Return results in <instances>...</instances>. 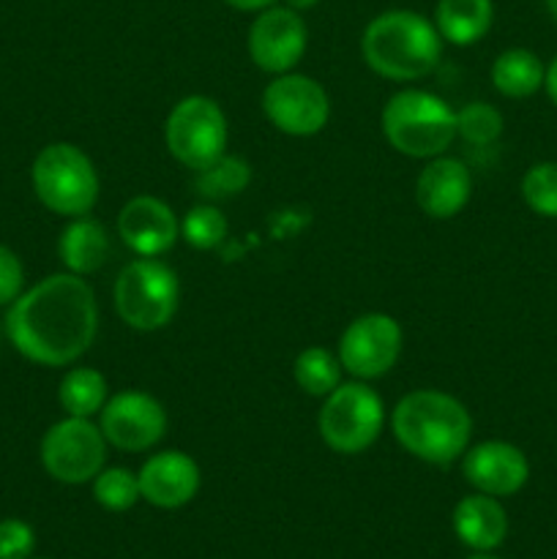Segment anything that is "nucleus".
<instances>
[{
  "mask_svg": "<svg viewBox=\"0 0 557 559\" xmlns=\"http://www.w3.org/2000/svg\"><path fill=\"white\" fill-rule=\"evenodd\" d=\"M489 76L495 91L502 93L506 98H528L544 87L546 66L530 49L513 47L497 55Z\"/></svg>",
  "mask_w": 557,
  "mask_h": 559,
  "instance_id": "21",
  "label": "nucleus"
},
{
  "mask_svg": "<svg viewBox=\"0 0 557 559\" xmlns=\"http://www.w3.org/2000/svg\"><path fill=\"white\" fill-rule=\"evenodd\" d=\"M107 377L91 366H76L66 371L58 388V402L71 418H93L107 404Z\"/></svg>",
  "mask_w": 557,
  "mask_h": 559,
  "instance_id": "22",
  "label": "nucleus"
},
{
  "mask_svg": "<svg viewBox=\"0 0 557 559\" xmlns=\"http://www.w3.org/2000/svg\"><path fill=\"white\" fill-rule=\"evenodd\" d=\"M467 559H497V557H491V555H486V551H481V555H473V557H467Z\"/></svg>",
  "mask_w": 557,
  "mask_h": 559,
  "instance_id": "35",
  "label": "nucleus"
},
{
  "mask_svg": "<svg viewBox=\"0 0 557 559\" xmlns=\"http://www.w3.org/2000/svg\"><path fill=\"white\" fill-rule=\"evenodd\" d=\"M227 115L213 98L186 96L169 109L164 123V145L183 167L205 169L227 153Z\"/></svg>",
  "mask_w": 557,
  "mask_h": 559,
  "instance_id": "8",
  "label": "nucleus"
},
{
  "mask_svg": "<svg viewBox=\"0 0 557 559\" xmlns=\"http://www.w3.org/2000/svg\"><path fill=\"white\" fill-rule=\"evenodd\" d=\"M42 464L49 478L80 486L96 478L107 464V440L91 418H63L42 437Z\"/></svg>",
  "mask_w": 557,
  "mask_h": 559,
  "instance_id": "9",
  "label": "nucleus"
},
{
  "mask_svg": "<svg viewBox=\"0 0 557 559\" xmlns=\"http://www.w3.org/2000/svg\"><path fill=\"white\" fill-rule=\"evenodd\" d=\"M3 331L11 347L31 364L71 366L96 342V295L76 273H52L9 306Z\"/></svg>",
  "mask_w": 557,
  "mask_h": 559,
  "instance_id": "1",
  "label": "nucleus"
},
{
  "mask_svg": "<svg viewBox=\"0 0 557 559\" xmlns=\"http://www.w3.org/2000/svg\"><path fill=\"white\" fill-rule=\"evenodd\" d=\"M388 145L410 158L442 156L457 140V112L440 96L418 87L393 93L380 115Z\"/></svg>",
  "mask_w": 557,
  "mask_h": 559,
  "instance_id": "4",
  "label": "nucleus"
},
{
  "mask_svg": "<svg viewBox=\"0 0 557 559\" xmlns=\"http://www.w3.org/2000/svg\"><path fill=\"white\" fill-rule=\"evenodd\" d=\"M342 360L325 347H306L293 364V377L300 391L317 399H325L328 393L336 391L342 385Z\"/></svg>",
  "mask_w": 557,
  "mask_h": 559,
  "instance_id": "24",
  "label": "nucleus"
},
{
  "mask_svg": "<svg viewBox=\"0 0 557 559\" xmlns=\"http://www.w3.org/2000/svg\"><path fill=\"white\" fill-rule=\"evenodd\" d=\"M464 480L489 497H511L530 480V462L522 448L506 440H486L467 448L462 456Z\"/></svg>",
  "mask_w": 557,
  "mask_h": 559,
  "instance_id": "14",
  "label": "nucleus"
},
{
  "mask_svg": "<svg viewBox=\"0 0 557 559\" xmlns=\"http://www.w3.org/2000/svg\"><path fill=\"white\" fill-rule=\"evenodd\" d=\"M229 224L227 216L218 211L213 202H202V205H194L180 222V238L197 251H211L218 249V246L227 240Z\"/></svg>",
  "mask_w": 557,
  "mask_h": 559,
  "instance_id": "25",
  "label": "nucleus"
},
{
  "mask_svg": "<svg viewBox=\"0 0 557 559\" xmlns=\"http://www.w3.org/2000/svg\"><path fill=\"white\" fill-rule=\"evenodd\" d=\"M453 533L473 551H491L506 540L508 513L497 497L475 495L462 497L453 508Z\"/></svg>",
  "mask_w": 557,
  "mask_h": 559,
  "instance_id": "18",
  "label": "nucleus"
},
{
  "mask_svg": "<svg viewBox=\"0 0 557 559\" xmlns=\"http://www.w3.org/2000/svg\"><path fill=\"white\" fill-rule=\"evenodd\" d=\"M495 3L491 0H440L435 9V27L442 41L470 47L491 31Z\"/></svg>",
  "mask_w": 557,
  "mask_h": 559,
  "instance_id": "20",
  "label": "nucleus"
},
{
  "mask_svg": "<svg viewBox=\"0 0 557 559\" xmlns=\"http://www.w3.org/2000/svg\"><path fill=\"white\" fill-rule=\"evenodd\" d=\"M118 235L137 257H162L178 243L180 222L167 202L140 194L120 207Z\"/></svg>",
  "mask_w": 557,
  "mask_h": 559,
  "instance_id": "15",
  "label": "nucleus"
},
{
  "mask_svg": "<svg viewBox=\"0 0 557 559\" xmlns=\"http://www.w3.org/2000/svg\"><path fill=\"white\" fill-rule=\"evenodd\" d=\"M115 309L129 328L162 331L178 311V273L156 257H137L115 278Z\"/></svg>",
  "mask_w": 557,
  "mask_h": 559,
  "instance_id": "6",
  "label": "nucleus"
},
{
  "mask_svg": "<svg viewBox=\"0 0 557 559\" xmlns=\"http://www.w3.org/2000/svg\"><path fill=\"white\" fill-rule=\"evenodd\" d=\"M544 5H546V11H549V14L557 20V0H544Z\"/></svg>",
  "mask_w": 557,
  "mask_h": 559,
  "instance_id": "34",
  "label": "nucleus"
},
{
  "mask_svg": "<svg viewBox=\"0 0 557 559\" xmlns=\"http://www.w3.org/2000/svg\"><path fill=\"white\" fill-rule=\"evenodd\" d=\"M227 5H233V9L238 11H262L268 9V5H273L276 0H224Z\"/></svg>",
  "mask_w": 557,
  "mask_h": 559,
  "instance_id": "32",
  "label": "nucleus"
},
{
  "mask_svg": "<svg viewBox=\"0 0 557 559\" xmlns=\"http://www.w3.org/2000/svg\"><path fill=\"white\" fill-rule=\"evenodd\" d=\"M386 426V404L366 382H342L322 402L317 429L331 451L355 456L377 442Z\"/></svg>",
  "mask_w": 557,
  "mask_h": 559,
  "instance_id": "7",
  "label": "nucleus"
},
{
  "mask_svg": "<svg viewBox=\"0 0 557 559\" xmlns=\"http://www.w3.org/2000/svg\"><path fill=\"white\" fill-rule=\"evenodd\" d=\"M473 197V175L462 158H429L415 180V200L429 218H453Z\"/></svg>",
  "mask_w": 557,
  "mask_h": 559,
  "instance_id": "17",
  "label": "nucleus"
},
{
  "mask_svg": "<svg viewBox=\"0 0 557 559\" xmlns=\"http://www.w3.org/2000/svg\"><path fill=\"white\" fill-rule=\"evenodd\" d=\"M0 336H3V322H0Z\"/></svg>",
  "mask_w": 557,
  "mask_h": 559,
  "instance_id": "36",
  "label": "nucleus"
},
{
  "mask_svg": "<svg viewBox=\"0 0 557 559\" xmlns=\"http://www.w3.org/2000/svg\"><path fill=\"white\" fill-rule=\"evenodd\" d=\"M320 3V0H284V5H287V9H293V11H309V9H315V5Z\"/></svg>",
  "mask_w": 557,
  "mask_h": 559,
  "instance_id": "33",
  "label": "nucleus"
},
{
  "mask_svg": "<svg viewBox=\"0 0 557 559\" xmlns=\"http://www.w3.org/2000/svg\"><path fill=\"white\" fill-rule=\"evenodd\" d=\"M33 191L58 216H87L98 202V173L87 153L71 142H52L33 158Z\"/></svg>",
  "mask_w": 557,
  "mask_h": 559,
  "instance_id": "5",
  "label": "nucleus"
},
{
  "mask_svg": "<svg viewBox=\"0 0 557 559\" xmlns=\"http://www.w3.org/2000/svg\"><path fill=\"white\" fill-rule=\"evenodd\" d=\"M262 112L289 136H315L331 118V98L325 87L306 74H276L262 93Z\"/></svg>",
  "mask_w": 557,
  "mask_h": 559,
  "instance_id": "10",
  "label": "nucleus"
},
{
  "mask_svg": "<svg viewBox=\"0 0 557 559\" xmlns=\"http://www.w3.org/2000/svg\"><path fill=\"white\" fill-rule=\"evenodd\" d=\"M109 235L96 218L76 216L66 224L58 240V254L66 271L76 273V276H91V273L102 271L104 262L109 260Z\"/></svg>",
  "mask_w": 557,
  "mask_h": 559,
  "instance_id": "19",
  "label": "nucleus"
},
{
  "mask_svg": "<svg viewBox=\"0 0 557 559\" xmlns=\"http://www.w3.org/2000/svg\"><path fill=\"white\" fill-rule=\"evenodd\" d=\"M36 549V533L22 519L0 522V559H31Z\"/></svg>",
  "mask_w": 557,
  "mask_h": 559,
  "instance_id": "29",
  "label": "nucleus"
},
{
  "mask_svg": "<svg viewBox=\"0 0 557 559\" xmlns=\"http://www.w3.org/2000/svg\"><path fill=\"white\" fill-rule=\"evenodd\" d=\"M137 478H140L142 500L151 502L153 508H162V511L183 508L200 491V467L183 451L153 453L142 464Z\"/></svg>",
  "mask_w": 557,
  "mask_h": 559,
  "instance_id": "16",
  "label": "nucleus"
},
{
  "mask_svg": "<svg viewBox=\"0 0 557 559\" xmlns=\"http://www.w3.org/2000/svg\"><path fill=\"white\" fill-rule=\"evenodd\" d=\"M544 91H546V96H549V102L557 107V55H555V58H552V63L546 66Z\"/></svg>",
  "mask_w": 557,
  "mask_h": 559,
  "instance_id": "31",
  "label": "nucleus"
},
{
  "mask_svg": "<svg viewBox=\"0 0 557 559\" xmlns=\"http://www.w3.org/2000/svg\"><path fill=\"white\" fill-rule=\"evenodd\" d=\"M522 200L538 216L557 218V162H538L524 173Z\"/></svg>",
  "mask_w": 557,
  "mask_h": 559,
  "instance_id": "28",
  "label": "nucleus"
},
{
  "mask_svg": "<svg viewBox=\"0 0 557 559\" xmlns=\"http://www.w3.org/2000/svg\"><path fill=\"white\" fill-rule=\"evenodd\" d=\"M25 293V267L22 260L0 243V306H11Z\"/></svg>",
  "mask_w": 557,
  "mask_h": 559,
  "instance_id": "30",
  "label": "nucleus"
},
{
  "mask_svg": "<svg viewBox=\"0 0 557 559\" xmlns=\"http://www.w3.org/2000/svg\"><path fill=\"white\" fill-rule=\"evenodd\" d=\"M360 55L366 66L386 80H424L440 63L442 36L418 11H382L360 36Z\"/></svg>",
  "mask_w": 557,
  "mask_h": 559,
  "instance_id": "3",
  "label": "nucleus"
},
{
  "mask_svg": "<svg viewBox=\"0 0 557 559\" xmlns=\"http://www.w3.org/2000/svg\"><path fill=\"white\" fill-rule=\"evenodd\" d=\"M404 333L391 314H360L339 338V360L355 380H377L396 366Z\"/></svg>",
  "mask_w": 557,
  "mask_h": 559,
  "instance_id": "11",
  "label": "nucleus"
},
{
  "mask_svg": "<svg viewBox=\"0 0 557 559\" xmlns=\"http://www.w3.org/2000/svg\"><path fill=\"white\" fill-rule=\"evenodd\" d=\"M306 44H309V31L304 16L287 5H268L257 11L246 38L251 63L268 74L293 71L304 58Z\"/></svg>",
  "mask_w": 557,
  "mask_h": 559,
  "instance_id": "13",
  "label": "nucleus"
},
{
  "mask_svg": "<svg viewBox=\"0 0 557 559\" xmlns=\"http://www.w3.org/2000/svg\"><path fill=\"white\" fill-rule=\"evenodd\" d=\"M251 183V167L246 158L229 156L224 153L222 158H216L213 164H208L205 169H200L194 178V189L202 200L216 202V200H229V197H238L249 189Z\"/></svg>",
  "mask_w": 557,
  "mask_h": 559,
  "instance_id": "23",
  "label": "nucleus"
},
{
  "mask_svg": "<svg viewBox=\"0 0 557 559\" xmlns=\"http://www.w3.org/2000/svg\"><path fill=\"white\" fill-rule=\"evenodd\" d=\"M502 115L500 109L486 102H470L457 109V136L475 147H486L500 140Z\"/></svg>",
  "mask_w": 557,
  "mask_h": 559,
  "instance_id": "27",
  "label": "nucleus"
},
{
  "mask_svg": "<svg viewBox=\"0 0 557 559\" xmlns=\"http://www.w3.org/2000/svg\"><path fill=\"white\" fill-rule=\"evenodd\" d=\"M391 431L410 456L448 467L470 448L473 418L451 393L420 388L399 399L391 413Z\"/></svg>",
  "mask_w": 557,
  "mask_h": 559,
  "instance_id": "2",
  "label": "nucleus"
},
{
  "mask_svg": "<svg viewBox=\"0 0 557 559\" xmlns=\"http://www.w3.org/2000/svg\"><path fill=\"white\" fill-rule=\"evenodd\" d=\"M98 429H102L107 445H115L118 451L140 453L164 440L167 409L151 393H115L98 413Z\"/></svg>",
  "mask_w": 557,
  "mask_h": 559,
  "instance_id": "12",
  "label": "nucleus"
},
{
  "mask_svg": "<svg viewBox=\"0 0 557 559\" xmlns=\"http://www.w3.org/2000/svg\"><path fill=\"white\" fill-rule=\"evenodd\" d=\"M93 500H96L104 511H131V508L142 500L140 478L126 467H104L102 473L93 478Z\"/></svg>",
  "mask_w": 557,
  "mask_h": 559,
  "instance_id": "26",
  "label": "nucleus"
}]
</instances>
